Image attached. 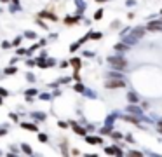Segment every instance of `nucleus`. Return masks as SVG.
<instances>
[{
    "mask_svg": "<svg viewBox=\"0 0 162 157\" xmlns=\"http://www.w3.org/2000/svg\"><path fill=\"white\" fill-rule=\"evenodd\" d=\"M99 134H112V126H105L99 129Z\"/></svg>",
    "mask_w": 162,
    "mask_h": 157,
    "instance_id": "21",
    "label": "nucleus"
},
{
    "mask_svg": "<svg viewBox=\"0 0 162 157\" xmlns=\"http://www.w3.org/2000/svg\"><path fill=\"white\" fill-rule=\"evenodd\" d=\"M89 33H91V38H94V40H99V38L103 37L99 32H89Z\"/></svg>",
    "mask_w": 162,
    "mask_h": 157,
    "instance_id": "25",
    "label": "nucleus"
},
{
    "mask_svg": "<svg viewBox=\"0 0 162 157\" xmlns=\"http://www.w3.org/2000/svg\"><path fill=\"white\" fill-rule=\"evenodd\" d=\"M19 42H21V37H17V38L12 42V46H19Z\"/></svg>",
    "mask_w": 162,
    "mask_h": 157,
    "instance_id": "42",
    "label": "nucleus"
},
{
    "mask_svg": "<svg viewBox=\"0 0 162 157\" xmlns=\"http://www.w3.org/2000/svg\"><path fill=\"white\" fill-rule=\"evenodd\" d=\"M108 63L113 66L115 70H126V68H127V61H126L120 54H117V56H110V58H108Z\"/></svg>",
    "mask_w": 162,
    "mask_h": 157,
    "instance_id": "1",
    "label": "nucleus"
},
{
    "mask_svg": "<svg viewBox=\"0 0 162 157\" xmlns=\"http://www.w3.org/2000/svg\"><path fill=\"white\" fill-rule=\"evenodd\" d=\"M0 154H2V152H0Z\"/></svg>",
    "mask_w": 162,
    "mask_h": 157,
    "instance_id": "53",
    "label": "nucleus"
},
{
    "mask_svg": "<svg viewBox=\"0 0 162 157\" xmlns=\"http://www.w3.org/2000/svg\"><path fill=\"white\" fill-rule=\"evenodd\" d=\"M127 112H129V114H132V115H138V117H143V110H141L140 106H136L134 103H131V105L127 106Z\"/></svg>",
    "mask_w": 162,
    "mask_h": 157,
    "instance_id": "5",
    "label": "nucleus"
},
{
    "mask_svg": "<svg viewBox=\"0 0 162 157\" xmlns=\"http://www.w3.org/2000/svg\"><path fill=\"white\" fill-rule=\"evenodd\" d=\"M147 30H153V32H162V19L159 21H150L147 25Z\"/></svg>",
    "mask_w": 162,
    "mask_h": 157,
    "instance_id": "4",
    "label": "nucleus"
},
{
    "mask_svg": "<svg viewBox=\"0 0 162 157\" xmlns=\"http://www.w3.org/2000/svg\"><path fill=\"white\" fill-rule=\"evenodd\" d=\"M9 117H11V119H12V121H17V115H16V114H11V115H9Z\"/></svg>",
    "mask_w": 162,
    "mask_h": 157,
    "instance_id": "48",
    "label": "nucleus"
},
{
    "mask_svg": "<svg viewBox=\"0 0 162 157\" xmlns=\"http://www.w3.org/2000/svg\"><path fill=\"white\" fill-rule=\"evenodd\" d=\"M25 94H26V96H35V94H37V89H33V87H32V89H26Z\"/></svg>",
    "mask_w": 162,
    "mask_h": 157,
    "instance_id": "26",
    "label": "nucleus"
},
{
    "mask_svg": "<svg viewBox=\"0 0 162 157\" xmlns=\"http://www.w3.org/2000/svg\"><path fill=\"white\" fill-rule=\"evenodd\" d=\"M115 115H117V114H112V115H108V117H106V122H105V126H113Z\"/></svg>",
    "mask_w": 162,
    "mask_h": 157,
    "instance_id": "20",
    "label": "nucleus"
},
{
    "mask_svg": "<svg viewBox=\"0 0 162 157\" xmlns=\"http://www.w3.org/2000/svg\"><path fill=\"white\" fill-rule=\"evenodd\" d=\"M113 49H115V51H117V53L120 54V53H126V51H129V46H127L126 42H119V44H115V46H113Z\"/></svg>",
    "mask_w": 162,
    "mask_h": 157,
    "instance_id": "6",
    "label": "nucleus"
},
{
    "mask_svg": "<svg viewBox=\"0 0 162 157\" xmlns=\"http://www.w3.org/2000/svg\"><path fill=\"white\" fill-rule=\"evenodd\" d=\"M101 16H103V9H99V11L94 14V19H101Z\"/></svg>",
    "mask_w": 162,
    "mask_h": 157,
    "instance_id": "32",
    "label": "nucleus"
},
{
    "mask_svg": "<svg viewBox=\"0 0 162 157\" xmlns=\"http://www.w3.org/2000/svg\"><path fill=\"white\" fill-rule=\"evenodd\" d=\"M38 140H40L42 143H45V142H47L49 138H47V134H44V133H40V134H38Z\"/></svg>",
    "mask_w": 162,
    "mask_h": 157,
    "instance_id": "28",
    "label": "nucleus"
},
{
    "mask_svg": "<svg viewBox=\"0 0 162 157\" xmlns=\"http://www.w3.org/2000/svg\"><path fill=\"white\" fill-rule=\"evenodd\" d=\"M17 70H16V66H7V68H5V73L7 75H14Z\"/></svg>",
    "mask_w": 162,
    "mask_h": 157,
    "instance_id": "24",
    "label": "nucleus"
},
{
    "mask_svg": "<svg viewBox=\"0 0 162 157\" xmlns=\"http://www.w3.org/2000/svg\"><path fill=\"white\" fill-rule=\"evenodd\" d=\"M84 56H87V58H94V53H91V51H85V53H84Z\"/></svg>",
    "mask_w": 162,
    "mask_h": 157,
    "instance_id": "38",
    "label": "nucleus"
},
{
    "mask_svg": "<svg viewBox=\"0 0 162 157\" xmlns=\"http://www.w3.org/2000/svg\"><path fill=\"white\" fill-rule=\"evenodd\" d=\"M138 100H140V96H138L136 93H132V91L127 93V101L129 103H138Z\"/></svg>",
    "mask_w": 162,
    "mask_h": 157,
    "instance_id": "12",
    "label": "nucleus"
},
{
    "mask_svg": "<svg viewBox=\"0 0 162 157\" xmlns=\"http://www.w3.org/2000/svg\"><path fill=\"white\" fill-rule=\"evenodd\" d=\"M122 119L127 121V122H132V124H140V122H141V119H138V115L134 117L132 114H129V115H122Z\"/></svg>",
    "mask_w": 162,
    "mask_h": 157,
    "instance_id": "11",
    "label": "nucleus"
},
{
    "mask_svg": "<svg viewBox=\"0 0 162 157\" xmlns=\"http://www.w3.org/2000/svg\"><path fill=\"white\" fill-rule=\"evenodd\" d=\"M105 154H108V155H122L124 152L120 150V147L112 145V147H105Z\"/></svg>",
    "mask_w": 162,
    "mask_h": 157,
    "instance_id": "3",
    "label": "nucleus"
},
{
    "mask_svg": "<svg viewBox=\"0 0 162 157\" xmlns=\"http://www.w3.org/2000/svg\"><path fill=\"white\" fill-rule=\"evenodd\" d=\"M145 30H147V28H143V26H136V28L131 30V33H132L134 37H138V38H141V37L145 35Z\"/></svg>",
    "mask_w": 162,
    "mask_h": 157,
    "instance_id": "9",
    "label": "nucleus"
},
{
    "mask_svg": "<svg viewBox=\"0 0 162 157\" xmlns=\"http://www.w3.org/2000/svg\"><path fill=\"white\" fill-rule=\"evenodd\" d=\"M68 65H70V61H63V63H61L59 66H61V68H66V66H68Z\"/></svg>",
    "mask_w": 162,
    "mask_h": 157,
    "instance_id": "41",
    "label": "nucleus"
},
{
    "mask_svg": "<svg viewBox=\"0 0 162 157\" xmlns=\"http://www.w3.org/2000/svg\"><path fill=\"white\" fill-rule=\"evenodd\" d=\"M73 91H77V93H82L84 94V91H85V87H84V84H80V80L75 84V87H73Z\"/></svg>",
    "mask_w": 162,
    "mask_h": 157,
    "instance_id": "17",
    "label": "nucleus"
},
{
    "mask_svg": "<svg viewBox=\"0 0 162 157\" xmlns=\"http://www.w3.org/2000/svg\"><path fill=\"white\" fill-rule=\"evenodd\" d=\"M126 140H127V142H131V143H132V142H134V138H132V136H131V134H127V136H126Z\"/></svg>",
    "mask_w": 162,
    "mask_h": 157,
    "instance_id": "47",
    "label": "nucleus"
},
{
    "mask_svg": "<svg viewBox=\"0 0 162 157\" xmlns=\"http://www.w3.org/2000/svg\"><path fill=\"white\" fill-rule=\"evenodd\" d=\"M84 94H85L87 98H96V93H91L89 89H85V91H84Z\"/></svg>",
    "mask_w": 162,
    "mask_h": 157,
    "instance_id": "30",
    "label": "nucleus"
},
{
    "mask_svg": "<svg viewBox=\"0 0 162 157\" xmlns=\"http://www.w3.org/2000/svg\"><path fill=\"white\" fill-rule=\"evenodd\" d=\"M138 40H140V38L134 37V35L131 33V35H124V40H122V42H126L127 46H134V44H138Z\"/></svg>",
    "mask_w": 162,
    "mask_h": 157,
    "instance_id": "7",
    "label": "nucleus"
},
{
    "mask_svg": "<svg viewBox=\"0 0 162 157\" xmlns=\"http://www.w3.org/2000/svg\"><path fill=\"white\" fill-rule=\"evenodd\" d=\"M108 79H124V73H120V72H108V75H106Z\"/></svg>",
    "mask_w": 162,
    "mask_h": 157,
    "instance_id": "14",
    "label": "nucleus"
},
{
    "mask_svg": "<svg viewBox=\"0 0 162 157\" xmlns=\"http://www.w3.org/2000/svg\"><path fill=\"white\" fill-rule=\"evenodd\" d=\"M2 134H5V129H4V127L0 129V136H2Z\"/></svg>",
    "mask_w": 162,
    "mask_h": 157,
    "instance_id": "49",
    "label": "nucleus"
},
{
    "mask_svg": "<svg viewBox=\"0 0 162 157\" xmlns=\"http://www.w3.org/2000/svg\"><path fill=\"white\" fill-rule=\"evenodd\" d=\"M21 126L26 127V129H30V131H37V126H35V124H30V122H23ZM37 133H38V131H37Z\"/></svg>",
    "mask_w": 162,
    "mask_h": 157,
    "instance_id": "19",
    "label": "nucleus"
},
{
    "mask_svg": "<svg viewBox=\"0 0 162 157\" xmlns=\"http://www.w3.org/2000/svg\"><path fill=\"white\" fill-rule=\"evenodd\" d=\"M37 23H38V25H40L42 28H47V25H45V23H42V21H40V19H37Z\"/></svg>",
    "mask_w": 162,
    "mask_h": 157,
    "instance_id": "45",
    "label": "nucleus"
},
{
    "mask_svg": "<svg viewBox=\"0 0 162 157\" xmlns=\"http://www.w3.org/2000/svg\"><path fill=\"white\" fill-rule=\"evenodd\" d=\"M0 105H2V96H0Z\"/></svg>",
    "mask_w": 162,
    "mask_h": 157,
    "instance_id": "51",
    "label": "nucleus"
},
{
    "mask_svg": "<svg viewBox=\"0 0 162 157\" xmlns=\"http://www.w3.org/2000/svg\"><path fill=\"white\" fill-rule=\"evenodd\" d=\"M72 127H73V133H77V134H80V136H85L87 134V131L84 129V127H80L75 121H72Z\"/></svg>",
    "mask_w": 162,
    "mask_h": 157,
    "instance_id": "8",
    "label": "nucleus"
},
{
    "mask_svg": "<svg viewBox=\"0 0 162 157\" xmlns=\"http://www.w3.org/2000/svg\"><path fill=\"white\" fill-rule=\"evenodd\" d=\"M7 94H9V91H7V89L0 87V96H7Z\"/></svg>",
    "mask_w": 162,
    "mask_h": 157,
    "instance_id": "34",
    "label": "nucleus"
},
{
    "mask_svg": "<svg viewBox=\"0 0 162 157\" xmlns=\"http://www.w3.org/2000/svg\"><path fill=\"white\" fill-rule=\"evenodd\" d=\"M59 82H61V84H66V82H70V77H66V79H61Z\"/></svg>",
    "mask_w": 162,
    "mask_h": 157,
    "instance_id": "46",
    "label": "nucleus"
},
{
    "mask_svg": "<svg viewBox=\"0 0 162 157\" xmlns=\"http://www.w3.org/2000/svg\"><path fill=\"white\" fill-rule=\"evenodd\" d=\"M32 117L35 121H45V114H44V112H32Z\"/></svg>",
    "mask_w": 162,
    "mask_h": 157,
    "instance_id": "13",
    "label": "nucleus"
},
{
    "mask_svg": "<svg viewBox=\"0 0 162 157\" xmlns=\"http://www.w3.org/2000/svg\"><path fill=\"white\" fill-rule=\"evenodd\" d=\"M70 65L73 66L75 70H80V66H82V63H80V59H79V58H73V59L70 61Z\"/></svg>",
    "mask_w": 162,
    "mask_h": 157,
    "instance_id": "16",
    "label": "nucleus"
},
{
    "mask_svg": "<svg viewBox=\"0 0 162 157\" xmlns=\"http://www.w3.org/2000/svg\"><path fill=\"white\" fill-rule=\"evenodd\" d=\"M21 150L25 152L26 155H32V154H33V150H32V147H30L28 143H23V145H21Z\"/></svg>",
    "mask_w": 162,
    "mask_h": 157,
    "instance_id": "15",
    "label": "nucleus"
},
{
    "mask_svg": "<svg viewBox=\"0 0 162 157\" xmlns=\"http://www.w3.org/2000/svg\"><path fill=\"white\" fill-rule=\"evenodd\" d=\"M26 79H28L30 82H35V75H33V73H26Z\"/></svg>",
    "mask_w": 162,
    "mask_h": 157,
    "instance_id": "35",
    "label": "nucleus"
},
{
    "mask_svg": "<svg viewBox=\"0 0 162 157\" xmlns=\"http://www.w3.org/2000/svg\"><path fill=\"white\" fill-rule=\"evenodd\" d=\"M129 155H131V157H134V155H136V157H140V155H143V154H141V152H138V150H131Z\"/></svg>",
    "mask_w": 162,
    "mask_h": 157,
    "instance_id": "31",
    "label": "nucleus"
},
{
    "mask_svg": "<svg viewBox=\"0 0 162 157\" xmlns=\"http://www.w3.org/2000/svg\"><path fill=\"white\" fill-rule=\"evenodd\" d=\"M11 46H12V44H11L9 40H4V42H2V49H11Z\"/></svg>",
    "mask_w": 162,
    "mask_h": 157,
    "instance_id": "29",
    "label": "nucleus"
},
{
    "mask_svg": "<svg viewBox=\"0 0 162 157\" xmlns=\"http://www.w3.org/2000/svg\"><path fill=\"white\" fill-rule=\"evenodd\" d=\"M2 2H9V0H2Z\"/></svg>",
    "mask_w": 162,
    "mask_h": 157,
    "instance_id": "52",
    "label": "nucleus"
},
{
    "mask_svg": "<svg viewBox=\"0 0 162 157\" xmlns=\"http://www.w3.org/2000/svg\"><path fill=\"white\" fill-rule=\"evenodd\" d=\"M85 142H87V143H91V145H94V143L101 145V143H103V140H101L99 136H87V134H85Z\"/></svg>",
    "mask_w": 162,
    "mask_h": 157,
    "instance_id": "10",
    "label": "nucleus"
},
{
    "mask_svg": "<svg viewBox=\"0 0 162 157\" xmlns=\"http://www.w3.org/2000/svg\"><path fill=\"white\" fill-rule=\"evenodd\" d=\"M75 4H77V9H79V14H82V12H84V9H85V4L82 2V0H75Z\"/></svg>",
    "mask_w": 162,
    "mask_h": 157,
    "instance_id": "18",
    "label": "nucleus"
},
{
    "mask_svg": "<svg viewBox=\"0 0 162 157\" xmlns=\"http://www.w3.org/2000/svg\"><path fill=\"white\" fill-rule=\"evenodd\" d=\"M124 86H126L124 79H108V80L105 82V87H106V89H120V87H124Z\"/></svg>",
    "mask_w": 162,
    "mask_h": 157,
    "instance_id": "2",
    "label": "nucleus"
},
{
    "mask_svg": "<svg viewBox=\"0 0 162 157\" xmlns=\"http://www.w3.org/2000/svg\"><path fill=\"white\" fill-rule=\"evenodd\" d=\"M58 126H59V127H66V122H65V121H59Z\"/></svg>",
    "mask_w": 162,
    "mask_h": 157,
    "instance_id": "43",
    "label": "nucleus"
},
{
    "mask_svg": "<svg viewBox=\"0 0 162 157\" xmlns=\"http://www.w3.org/2000/svg\"><path fill=\"white\" fill-rule=\"evenodd\" d=\"M47 63H49L51 66H54V65H56V59H54V58H49V59H47Z\"/></svg>",
    "mask_w": 162,
    "mask_h": 157,
    "instance_id": "39",
    "label": "nucleus"
},
{
    "mask_svg": "<svg viewBox=\"0 0 162 157\" xmlns=\"http://www.w3.org/2000/svg\"><path fill=\"white\" fill-rule=\"evenodd\" d=\"M110 136L113 138V140H122V133H117V131H112V134Z\"/></svg>",
    "mask_w": 162,
    "mask_h": 157,
    "instance_id": "23",
    "label": "nucleus"
},
{
    "mask_svg": "<svg viewBox=\"0 0 162 157\" xmlns=\"http://www.w3.org/2000/svg\"><path fill=\"white\" fill-rule=\"evenodd\" d=\"M72 79H75V80H80V77H79V70H75V73H73V77Z\"/></svg>",
    "mask_w": 162,
    "mask_h": 157,
    "instance_id": "40",
    "label": "nucleus"
},
{
    "mask_svg": "<svg viewBox=\"0 0 162 157\" xmlns=\"http://www.w3.org/2000/svg\"><path fill=\"white\" fill-rule=\"evenodd\" d=\"M40 100H51V94H47V93H44V94H40Z\"/></svg>",
    "mask_w": 162,
    "mask_h": 157,
    "instance_id": "36",
    "label": "nucleus"
},
{
    "mask_svg": "<svg viewBox=\"0 0 162 157\" xmlns=\"http://www.w3.org/2000/svg\"><path fill=\"white\" fill-rule=\"evenodd\" d=\"M25 37L33 40V38H37V33H35V32H32V30H26V32H25Z\"/></svg>",
    "mask_w": 162,
    "mask_h": 157,
    "instance_id": "22",
    "label": "nucleus"
},
{
    "mask_svg": "<svg viewBox=\"0 0 162 157\" xmlns=\"http://www.w3.org/2000/svg\"><path fill=\"white\" fill-rule=\"evenodd\" d=\"M96 2H106V0H96Z\"/></svg>",
    "mask_w": 162,
    "mask_h": 157,
    "instance_id": "50",
    "label": "nucleus"
},
{
    "mask_svg": "<svg viewBox=\"0 0 162 157\" xmlns=\"http://www.w3.org/2000/svg\"><path fill=\"white\" fill-rule=\"evenodd\" d=\"M17 54H19V56H26V54H28V51H25V49L21 47V49H17Z\"/></svg>",
    "mask_w": 162,
    "mask_h": 157,
    "instance_id": "33",
    "label": "nucleus"
},
{
    "mask_svg": "<svg viewBox=\"0 0 162 157\" xmlns=\"http://www.w3.org/2000/svg\"><path fill=\"white\" fill-rule=\"evenodd\" d=\"M79 47H80V40H79V42H75V44H72V46H70V51H72V53H75Z\"/></svg>",
    "mask_w": 162,
    "mask_h": 157,
    "instance_id": "27",
    "label": "nucleus"
},
{
    "mask_svg": "<svg viewBox=\"0 0 162 157\" xmlns=\"http://www.w3.org/2000/svg\"><path fill=\"white\" fill-rule=\"evenodd\" d=\"M157 127H159V133H162V121L157 122Z\"/></svg>",
    "mask_w": 162,
    "mask_h": 157,
    "instance_id": "44",
    "label": "nucleus"
},
{
    "mask_svg": "<svg viewBox=\"0 0 162 157\" xmlns=\"http://www.w3.org/2000/svg\"><path fill=\"white\" fill-rule=\"evenodd\" d=\"M26 65H28V66H35V65H37V61H35V59H28V61H26Z\"/></svg>",
    "mask_w": 162,
    "mask_h": 157,
    "instance_id": "37",
    "label": "nucleus"
}]
</instances>
